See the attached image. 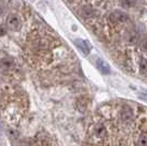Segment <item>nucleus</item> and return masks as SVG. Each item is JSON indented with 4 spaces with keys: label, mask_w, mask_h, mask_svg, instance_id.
I'll return each mask as SVG.
<instances>
[{
    "label": "nucleus",
    "mask_w": 147,
    "mask_h": 146,
    "mask_svg": "<svg viewBox=\"0 0 147 146\" xmlns=\"http://www.w3.org/2000/svg\"><path fill=\"white\" fill-rule=\"evenodd\" d=\"M0 12H1V7H0Z\"/></svg>",
    "instance_id": "9b49d317"
},
{
    "label": "nucleus",
    "mask_w": 147,
    "mask_h": 146,
    "mask_svg": "<svg viewBox=\"0 0 147 146\" xmlns=\"http://www.w3.org/2000/svg\"><path fill=\"white\" fill-rule=\"evenodd\" d=\"M97 66H98V68L100 69L101 73H103V74L110 73V66H109V64L105 61H103V59H98Z\"/></svg>",
    "instance_id": "20e7f679"
},
{
    "label": "nucleus",
    "mask_w": 147,
    "mask_h": 146,
    "mask_svg": "<svg viewBox=\"0 0 147 146\" xmlns=\"http://www.w3.org/2000/svg\"><path fill=\"white\" fill-rule=\"evenodd\" d=\"M140 69H141L142 73H146L147 72V61L145 58H143L140 62Z\"/></svg>",
    "instance_id": "0eeeda50"
},
{
    "label": "nucleus",
    "mask_w": 147,
    "mask_h": 146,
    "mask_svg": "<svg viewBox=\"0 0 147 146\" xmlns=\"http://www.w3.org/2000/svg\"><path fill=\"white\" fill-rule=\"evenodd\" d=\"M111 19L113 21H115L117 23H123V22L127 21V16L125 13L121 12V11H115L111 16Z\"/></svg>",
    "instance_id": "7ed1b4c3"
},
{
    "label": "nucleus",
    "mask_w": 147,
    "mask_h": 146,
    "mask_svg": "<svg viewBox=\"0 0 147 146\" xmlns=\"http://www.w3.org/2000/svg\"><path fill=\"white\" fill-rule=\"evenodd\" d=\"M138 145L140 146H147V137L146 136H142L138 141Z\"/></svg>",
    "instance_id": "6e6552de"
},
{
    "label": "nucleus",
    "mask_w": 147,
    "mask_h": 146,
    "mask_svg": "<svg viewBox=\"0 0 147 146\" xmlns=\"http://www.w3.org/2000/svg\"><path fill=\"white\" fill-rule=\"evenodd\" d=\"M122 116L124 120H129V118L132 116V112H131V110L129 108H124L122 111Z\"/></svg>",
    "instance_id": "423d86ee"
},
{
    "label": "nucleus",
    "mask_w": 147,
    "mask_h": 146,
    "mask_svg": "<svg viewBox=\"0 0 147 146\" xmlns=\"http://www.w3.org/2000/svg\"><path fill=\"white\" fill-rule=\"evenodd\" d=\"M6 34V30L3 28H0V36H3Z\"/></svg>",
    "instance_id": "9d476101"
},
{
    "label": "nucleus",
    "mask_w": 147,
    "mask_h": 146,
    "mask_svg": "<svg viewBox=\"0 0 147 146\" xmlns=\"http://www.w3.org/2000/svg\"><path fill=\"white\" fill-rule=\"evenodd\" d=\"M76 45L79 47V49L81 52H84L85 55H87L89 53V46H88V44L85 41H82V40H76Z\"/></svg>",
    "instance_id": "39448f33"
},
{
    "label": "nucleus",
    "mask_w": 147,
    "mask_h": 146,
    "mask_svg": "<svg viewBox=\"0 0 147 146\" xmlns=\"http://www.w3.org/2000/svg\"><path fill=\"white\" fill-rule=\"evenodd\" d=\"M94 134H96V136L98 139H100V140L105 137V135H107V128H105V126H104L102 123H99V124H97L94 126Z\"/></svg>",
    "instance_id": "f03ea898"
},
{
    "label": "nucleus",
    "mask_w": 147,
    "mask_h": 146,
    "mask_svg": "<svg viewBox=\"0 0 147 146\" xmlns=\"http://www.w3.org/2000/svg\"><path fill=\"white\" fill-rule=\"evenodd\" d=\"M132 2L131 0H122V6L123 7H131Z\"/></svg>",
    "instance_id": "1a4fd4ad"
},
{
    "label": "nucleus",
    "mask_w": 147,
    "mask_h": 146,
    "mask_svg": "<svg viewBox=\"0 0 147 146\" xmlns=\"http://www.w3.org/2000/svg\"><path fill=\"white\" fill-rule=\"evenodd\" d=\"M7 26L11 31H19L21 29V21L17 16H10L7 19Z\"/></svg>",
    "instance_id": "f257e3e1"
}]
</instances>
